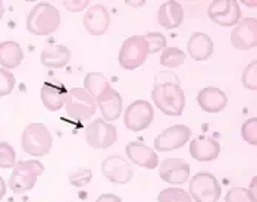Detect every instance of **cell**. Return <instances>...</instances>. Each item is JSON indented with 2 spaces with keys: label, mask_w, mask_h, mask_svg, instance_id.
Returning a JSON list of instances; mask_svg holds the SVG:
<instances>
[{
  "label": "cell",
  "mask_w": 257,
  "mask_h": 202,
  "mask_svg": "<svg viewBox=\"0 0 257 202\" xmlns=\"http://www.w3.org/2000/svg\"><path fill=\"white\" fill-rule=\"evenodd\" d=\"M155 106L166 116H181L185 107V96L179 80L169 70L158 72L152 90Z\"/></svg>",
  "instance_id": "cell-1"
},
{
  "label": "cell",
  "mask_w": 257,
  "mask_h": 202,
  "mask_svg": "<svg viewBox=\"0 0 257 202\" xmlns=\"http://www.w3.org/2000/svg\"><path fill=\"white\" fill-rule=\"evenodd\" d=\"M60 25L59 10L46 2L36 4L28 18H27V30L34 36H49L53 34Z\"/></svg>",
  "instance_id": "cell-2"
},
{
  "label": "cell",
  "mask_w": 257,
  "mask_h": 202,
  "mask_svg": "<svg viewBox=\"0 0 257 202\" xmlns=\"http://www.w3.org/2000/svg\"><path fill=\"white\" fill-rule=\"evenodd\" d=\"M21 145L24 152L33 157H43L46 156L53 145V138L43 123H30L25 126L22 132Z\"/></svg>",
  "instance_id": "cell-3"
},
{
  "label": "cell",
  "mask_w": 257,
  "mask_h": 202,
  "mask_svg": "<svg viewBox=\"0 0 257 202\" xmlns=\"http://www.w3.org/2000/svg\"><path fill=\"white\" fill-rule=\"evenodd\" d=\"M43 172L44 167L37 160L17 162L9 178V186L15 194H25L36 186L37 179L40 174H43Z\"/></svg>",
  "instance_id": "cell-4"
},
{
  "label": "cell",
  "mask_w": 257,
  "mask_h": 202,
  "mask_svg": "<svg viewBox=\"0 0 257 202\" xmlns=\"http://www.w3.org/2000/svg\"><path fill=\"white\" fill-rule=\"evenodd\" d=\"M65 108L71 119L88 120L94 116L97 110V101L84 88H72L71 91H68Z\"/></svg>",
  "instance_id": "cell-5"
},
{
  "label": "cell",
  "mask_w": 257,
  "mask_h": 202,
  "mask_svg": "<svg viewBox=\"0 0 257 202\" xmlns=\"http://www.w3.org/2000/svg\"><path fill=\"white\" fill-rule=\"evenodd\" d=\"M149 56V47L143 36H133L123 41L119 50V64L126 70L140 68Z\"/></svg>",
  "instance_id": "cell-6"
},
{
  "label": "cell",
  "mask_w": 257,
  "mask_h": 202,
  "mask_svg": "<svg viewBox=\"0 0 257 202\" xmlns=\"http://www.w3.org/2000/svg\"><path fill=\"white\" fill-rule=\"evenodd\" d=\"M190 196L196 202H218L220 198V184L215 174L200 172L190 180Z\"/></svg>",
  "instance_id": "cell-7"
},
{
  "label": "cell",
  "mask_w": 257,
  "mask_h": 202,
  "mask_svg": "<svg viewBox=\"0 0 257 202\" xmlns=\"http://www.w3.org/2000/svg\"><path fill=\"white\" fill-rule=\"evenodd\" d=\"M118 140V130L115 124L101 119H94L85 128V141L91 148H109Z\"/></svg>",
  "instance_id": "cell-8"
},
{
  "label": "cell",
  "mask_w": 257,
  "mask_h": 202,
  "mask_svg": "<svg viewBox=\"0 0 257 202\" xmlns=\"http://www.w3.org/2000/svg\"><path fill=\"white\" fill-rule=\"evenodd\" d=\"M155 119L153 106L146 100H137L125 110L123 122L131 132H141L147 129Z\"/></svg>",
  "instance_id": "cell-9"
},
{
  "label": "cell",
  "mask_w": 257,
  "mask_h": 202,
  "mask_svg": "<svg viewBox=\"0 0 257 202\" xmlns=\"http://www.w3.org/2000/svg\"><path fill=\"white\" fill-rule=\"evenodd\" d=\"M207 15L220 26H235L241 20V9L235 0H213L209 4Z\"/></svg>",
  "instance_id": "cell-10"
},
{
  "label": "cell",
  "mask_w": 257,
  "mask_h": 202,
  "mask_svg": "<svg viewBox=\"0 0 257 202\" xmlns=\"http://www.w3.org/2000/svg\"><path fill=\"white\" fill-rule=\"evenodd\" d=\"M191 129L185 124H175L165 129L155 140V148L160 152H169L184 146L191 138Z\"/></svg>",
  "instance_id": "cell-11"
},
{
  "label": "cell",
  "mask_w": 257,
  "mask_h": 202,
  "mask_svg": "<svg viewBox=\"0 0 257 202\" xmlns=\"http://www.w3.org/2000/svg\"><path fill=\"white\" fill-rule=\"evenodd\" d=\"M101 173L112 183L125 184L133 179V167L120 156H109L101 162Z\"/></svg>",
  "instance_id": "cell-12"
},
{
  "label": "cell",
  "mask_w": 257,
  "mask_h": 202,
  "mask_svg": "<svg viewBox=\"0 0 257 202\" xmlns=\"http://www.w3.org/2000/svg\"><path fill=\"white\" fill-rule=\"evenodd\" d=\"M231 42L237 50H251L257 44V20L244 18L238 20L231 32Z\"/></svg>",
  "instance_id": "cell-13"
},
{
  "label": "cell",
  "mask_w": 257,
  "mask_h": 202,
  "mask_svg": "<svg viewBox=\"0 0 257 202\" xmlns=\"http://www.w3.org/2000/svg\"><path fill=\"white\" fill-rule=\"evenodd\" d=\"M159 174L163 182L182 184L190 179V164L184 158H166L159 167Z\"/></svg>",
  "instance_id": "cell-14"
},
{
  "label": "cell",
  "mask_w": 257,
  "mask_h": 202,
  "mask_svg": "<svg viewBox=\"0 0 257 202\" xmlns=\"http://www.w3.org/2000/svg\"><path fill=\"white\" fill-rule=\"evenodd\" d=\"M125 152L130 158V162L137 164L143 168L152 170L155 167H158L159 156L156 151H153V148L147 146L143 142H130L125 146Z\"/></svg>",
  "instance_id": "cell-15"
},
{
  "label": "cell",
  "mask_w": 257,
  "mask_h": 202,
  "mask_svg": "<svg viewBox=\"0 0 257 202\" xmlns=\"http://www.w3.org/2000/svg\"><path fill=\"white\" fill-rule=\"evenodd\" d=\"M110 24L109 10L103 4H94L88 8L84 15V26L91 36H103Z\"/></svg>",
  "instance_id": "cell-16"
},
{
  "label": "cell",
  "mask_w": 257,
  "mask_h": 202,
  "mask_svg": "<svg viewBox=\"0 0 257 202\" xmlns=\"http://www.w3.org/2000/svg\"><path fill=\"white\" fill-rule=\"evenodd\" d=\"M190 154L197 162H212L220 154V145L216 140L201 135L190 142Z\"/></svg>",
  "instance_id": "cell-17"
},
{
  "label": "cell",
  "mask_w": 257,
  "mask_h": 202,
  "mask_svg": "<svg viewBox=\"0 0 257 202\" xmlns=\"http://www.w3.org/2000/svg\"><path fill=\"white\" fill-rule=\"evenodd\" d=\"M197 102L200 108L207 113H219L226 107L228 97L216 86H206L197 94Z\"/></svg>",
  "instance_id": "cell-18"
},
{
  "label": "cell",
  "mask_w": 257,
  "mask_h": 202,
  "mask_svg": "<svg viewBox=\"0 0 257 202\" xmlns=\"http://www.w3.org/2000/svg\"><path fill=\"white\" fill-rule=\"evenodd\" d=\"M68 90L59 82H46L41 88V101L50 112H58L66 101Z\"/></svg>",
  "instance_id": "cell-19"
},
{
  "label": "cell",
  "mask_w": 257,
  "mask_h": 202,
  "mask_svg": "<svg viewBox=\"0 0 257 202\" xmlns=\"http://www.w3.org/2000/svg\"><path fill=\"white\" fill-rule=\"evenodd\" d=\"M187 50L194 60H207L213 54V41L204 32H194L188 38Z\"/></svg>",
  "instance_id": "cell-20"
},
{
  "label": "cell",
  "mask_w": 257,
  "mask_h": 202,
  "mask_svg": "<svg viewBox=\"0 0 257 202\" xmlns=\"http://www.w3.org/2000/svg\"><path fill=\"white\" fill-rule=\"evenodd\" d=\"M182 20H184V10L182 6L177 2H165L159 8L158 20L163 28L175 30L181 25Z\"/></svg>",
  "instance_id": "cell-21"
},
{
  "label": "cell",
  "mask_w": 257,
  "mask_h": 202,
  "mask_svg": "<svg viewBox=\"0 0 257 202\" xmlns=\"http://www.w3.org/2000/svg\"><path fill=\"white\" fill-rule=\"evenodd\" d=\"M100 112H101V116L106 122L116 120L120 113H122V97L116 90L110 88L99 101Z\"/></svg>",
  "instance_id": "cell-22"
},
{
  "label": "cell",
  "mask_w": 257,
  "mask_h": 202,
  "mask_svg": "<svg viewBox=\"0 0 257 202\" xmlns=\"http://www.w3.org/2000/svg\"><path fill=\"white\" fill-rule=\"evenodd\" d=\"M69 60H71V50L65 46H60V44L49 46L41 53V63L50 69L63 68L68 64Z\"/></svg>",
  "instance_id": "cell-23"
},
{
  "label": "cell",
  "mask_w": 257,
  "mask_h": 202,
  "mask_svg": "<svg viewBox=\"0 0 257 202\" xmlns=\"http://www.w3.org/2000/svg\"><path fill=\"white\" fill-rule=\"evenodd\" d=\"M24 60V50L17 41H3L0 42V66L3 69L18 68Z\"/></svg>",
  "instance_id": "cell-24"
},
{
  "label": "cell",
  "mask_w": 257,
  "mask_h": 202,
  "mask_svg": "<svg viewBox=\"0 0 257 202\" xmlns=\"http://www.w3.org/2000/svg\"><path fill=\"white\" fill-rule=\"evenodd\" d=\"M110 88L112 86H110L109 81L100 72H90L84 78V90L96 101H99Z\"/></svg>",
  "instance_id": "cell-25"
},
{
  "label": "cell",
  "mask_w": 257,
  "mask_h": 202,
  "mask_svg": "<svg viewBox=\"0 0 257 202\" xmlns=\"http://www.w3.org/2000/svg\"><path fill=\"white\" fill-rule=\"evenodd\" d=\"M185 62V53L178 47H165L160 54V64L169 69L179 68Z\"/></svg>",
  "instance_id": "cell-26"
},
{
  "label": "cell",
  "mask_w": 257,
  "mask_h": 202,
  "mask_svg": "<svg viewBox=\"0 0 257 202\" xmlns=\"http://www.w3.org/2000/svg\"><path fill=\"white\" fill-rule=\"evenodd\" d=\"M159 202H193L190 194L179 188H166L158 196Z\"/></svg>",
  "instance_id": "cell-27"
},
{
  "label": "cell",
  "mask_w": 257,
  "mask_h": 202,
  "mask_svg": "<svg viewBox=\"0 0 257 202\" xmlns=\"http://www.w3.org/2000/svg\"><path fill=\"white\" fill-rule=\"evenodd\" d=\"M225 202H257V198L248 188H232L228 190Z\"/></svg>",
  "instance_id": "cell-28"
},
{
  "label": "cell",
  "mask_w": 257,
  "mask_h": 202,
  "mask_svg": "<svg viewBox=\"0 0 257 202\" xmlns=\"http://www.w3.org/2000/svg\"><path fill=\"white\" fill-rule=\"evenodd\" d=\"M17 164V154L11 144L0 142V167L2 168H12Z\"/></svg>",
  "instance_id": "cell-29"
},
{
  "label": "cell",
  "mask_w": 257,
  "mask_h": 202,
  "mask_svg": "<svg viewBox=\"0 0 257 202\" xmlns=\"http://www.w3.org/2000/svg\"><path fill=\"white\" fill-rule=\"evenodd\" d=\"M144 40L147 42L149 47V54L158 53L160 50H163L166 47V38L163 34L160 32H147L146 36H143Z\"/></svg>",
  "instance_id": "cell-30"
},
{
  "label": "cell",
  "mask_w": 257,
  "mask_h": 202,
  "mask_svg": "<svg viewBox=\"0 0 257 202\" xmlns=\"http://www.w3.org/2000/svg\"><path fill=\"white\" fill-rule=\"evenodd\" d=\"M15 76L11 70L0 68V97L9 96L15 88Z\"/></svg>",
  "instance_id": "cell-31"
},
{
  "label": "cell",
  "mask_w": 257,
  "mask_h": 202,
  "mask_svg": "<svg viewBox=\"0 0 257 202\" xmlns=\"http://www.w3.org/2000/svg\"><path fill=\"white\" fill-rule=\"evenodd\" d=\"M241 135H242V140L250 144V145H256L257 144V119H248L242 124L241 128Z\"/></svg>",
  "instance_id": "cell-32"
},
{
  "label": "cell",
  "mask_w": 257,
  "mask_h": 202,
  "mask_svg": "<svg viewBox=\"0 0 257 202\" xmlns=\"http://www.w3.org/2000/svg\"><path fill=\"white\" fill-rule=\"evenodd\" d=\"M242 85L248 90L257 88V62L253 60L242 72Z\"/></svg>",
  "instance_id": "cell-33"
},
{
  "label": "cell",
  "mask_w": 257,
  "mask_h": 202,
  "mask_svg": "<svg viewBox=\"0 0 257 202\" xmlns=\"http://www.w3.org/2000/svg\"><path fill=\"white\" fill-rule=\"evenodd\" d=\"M91 178H93V173L90 168H78L69 176V182L77 188H82L91 182Z\"/></svg>",
  "instance_id": "cell-34"
},
{
  "label": "cell",
  "mask_w": 257,
  "mask_h": 202,
  "mask_svg": "<svg viewBox=\"0 0 257 202\" xmlns=\"http://www.w3.org/2000/svg\"><path fill=\"white\" fill-rule=\"evenodd\" d=\"M88 3H90V2H87V0H78V2H63L65 8H66V9H69V10H72V12H79V10L85 9V8L88 6Z\"/></svg>",
  "instance_id": "cell-35"
},
{
  "label": "cell",
  "mask_w": 257,
  "mask_h": 202,
  "mask_svg": "<svg viewBox=\"0 0 257 202\" xmlns=\"http://www.w3.org/2000/svg\"><path fill=\"white\" fill-rule=\"evenodd\" d=\"M96 202H122V200L115 194H103Z\"/></svg>",
  "instance_id": "cell-36"
},
{
  "label": "cell",
  "mask_w": 257,
  "mask_h": 202,
  "mask_svg": "<svg viewBox=\"0 0 257 202\" xmlns=\"http://www.w3.org/2000/svg\"><path fill=\"white\" fill-rule=\"evenodd\" d=\"M6 195V183L0 178V200Z\"/></svg>",
  "instance_id": "cell-37"
},
{
  "label": "cell",
  "mask_w": 257,
  "mask_h": 202,
  "mask_svg": "<svg viewBox=\"0 0 257 202\" xmlns=\"http://www.w3.org/2000/svg\"><path fill=\"white\" fill-rule=\"evenodd\" d=\"M248 190H250V192H251V194H253V195H254V196L257 198V195H256V178L253 179V182H251V188H250Z\"/></svg>",
  "instance_id": "cell-38"
},
{
  "label": "cell",
  "mask_w": 257,
  "mask_h": 202,
  "mask_svg": "<svg viewBox=\"0 0 257 202\" xmlns=\"http://www.w3.org/2000/svg\"><path fill=\"white\" fill-rule=\"evenodd\" d=\"M5 16V6H3V2L0 0V20Z\"/></svg>",
  "instance_id": "cell-39"
},
{
  "label": "cell",
  "mask_w": 257,
  "mask_h": 202,
  "mask_svg": "<svg viewBox=\"0 0 257 202\" xmlns=\"http://www.w3.org/2000/svg\"><path fill=\"white\" fill-rule=\"evenodd\" d=\"M245 4H248V6H256V2H245Z\"/></svg>",
  "instance_id": "cell-40"
}]
</instances>
